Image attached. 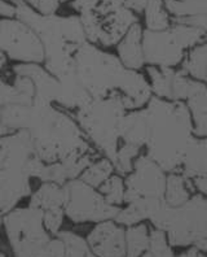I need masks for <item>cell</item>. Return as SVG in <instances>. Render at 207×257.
Masks as SVG:
<instances>
[{
  "label": "cell",
  "instance_id": "obj_20",
  "mask_svg": "<svg viewBox=\"0 0 207 257\" xmlns=\"http://www.w3.org/2000/svg\"><path fill=\"white\" fill-rule=\"evenodd\" d=\"M193 182L186 176L171 174L166 179L164 201L171 207H180L190 199V190ZM194 187V186H193Z\"/></svg>",
  "mask_w": 207,
  "mask_h": 257
},
{
  "label": "cell",
  "instance_id": "obj_23",
  "mask_svg": "<svg viewBox=\"0 0 207 257\" xmlns=\"http://www.w3.org/2000/svg\"><path fill=\"white\" fill-rule=\"evenodd\" d=\"M149 238L150 234L146 226L142 223L128 226L126 230V257H142L149 249Z\"/></svg>",
  "mask_w": 207,
  "mask_h": 257
},
{
  "label": "cell",
  "instance_id": "obj_16",
  "mask_svg": "<svg viewBox=\"0 0 207 257\" xmlns=\"http://www.w3.org/2000/svg\"><path fill=\"white\" fill-rule=\"evenodd\" d=\"M142 28L136 22L126 33L124 37L116 44L118 55L123 65L128 69L136 70L144 64V52H142Z\"/></svg>",
  "mask_w": 207,
  "mask_h": 257
},
{
  "label": "cell",
  "instance_id": "obj_1",
  "mask_svg": "<svg viewBox=\"0 0 207 257\" xmlns=\"http://www.w3.org/2000/svg\"><path fill=\"white\" fill-rule=\"evenodd\" d=\"M0 122L8 133L26 132L44 164L88 154L94 147L68 110L56 104H10L0 107Z\"/></svg>",
  "mask_w": 207,
  "mask_h": 257
},
{
  "label": "cell",
  "instance_id": "obj_21",
  "mask_svg": "<svg viewBox=\"0 0 207 257\" xmlns=\"http://www.w3.org/2000/svg\"><path fill=\"white\" fill-rule=\"evenodd\" d=\"M72 7L78 15L104 17L126 6L124 0H72Z\"/></svg>",
  "mask_w": 207,
  "mask_h": 257
},
{
  "label": "cell",
  "instance_id": "obj_25",
  "mask_svg": "<svg viewBox=\"0 0 207 257\" xmlns=\"http://www.w3.org/2000/svg\"><path fill=\"white\" fill-rule=\"evenodd\" d=\"M65 243V254L62 257H96L87 244L86 238L70 230H61L57 232Z\"/></svg>",
  "mask_w": 207,
  "mask_h": 257
},
{
  "label": "cell",
  "instance_id": "obj_33",
  "mask_svg": "<svg viewBox=\"0 0 207 257\" xmlns=\"http://www.w3.org/2000/svg\"><path fill=\"white\" fill-rule=\"evenodd\" d=\"M40 15H54L61 7V0H24Z\"/></svg>",
  "mask_w": 207,
  "mask_h": 257
},
{
  "label": "cell",
  "instance_id": "obj_3",
  "mask_svg": "<svg viewBox=\"0 0 207 257\" xmlns=\"http://www.w3.org/2000/svg\"><path fill=\"white\" fill-rule=\"evenodd\" d=\"M16 19L30 26L42 41L44 68L56 78L69 73L74 55L88 42L79 15H40L21 0L16 4Z\"/></svg>",
  "mask_w": 207,
  "mask_h": 257
},
{
  "label": "cell",
  "instance_id": "obj_28",
  "mask_svg": "<svg viewBox=\"0 0 207 257\" xmlns=\"http://www.w3.org/2000/svg\"><path fill=\"white\" fill-rule=\"evenodd\" d=\"M98 191L102 194L105 200L112 205L120 207L124 201L126 185L120 176H112L106 182L102 183L98 188Z\"/></svg>",
  "mask_w": 207,
  "mask_h": 257
},
{
  "label": "cell",
  "instance_id": "obj_11",
  "mask_svg": "<svg viewBox=\"0 0 207 257\" xmlns=\"http://www.w3.org/2000/svg\"><path fill=\"white\" fill-rule=\"evenodd\" d=\"M124 201L132 203L138 199H164L166 178L162 168L150 157L138 159L126 181Z\"/></svg>",
  "mask_w": 207,
  "mask_h": 257
},
{
  "label": "cell",
  "instance_id": "obj_18",
  "mask_svg": "<svg viewBox=\"0 0 207 257\" xmlns=\"http://www.w3.org/2000/svg\"><path fill=\"white\" fill-rule=\"evenodd\" d=\"M65 188L54 182H42L28 198V205L38 208L42 212L54 209H64L65 205Z\"/></svg>",
  "mask_w": 207,
  "mask_h": 257
},
{
  "label": "cell",
  "instance_id": "obj_22",
  "mask_svg": "<svg viewBox=\"0 0 207 257\" xmlns=\"http://www.w3.org/2000/svg\"><path fill=\"white\" fill-rule=\"evenodd\" d=\"M144 15L148 30L162 32L171 28L172 17L170 16V12L167 11L164 0H148Z\"/></svg>",
  "mask_w": 207,
  "mask_h": 257
},
{
  "label": "cell",
  "instance_id": "obj_38",
  "mask_svg": "<svg viewBox=\"0 0 207 257\" xmlns=\"http://www.w3.org/2000/svg\"><path fill=\"white\" fill-rule=\"evenodd\" d=\"M6 2H10V3H12V4H14V6H16V4L20 3L21 0H6Z\"/></svg>",
  "mask_w": 207,
  "mask_h": 257
},
{
  "label": "cell",
  "instance_id": "obj_36",
  "mask_svg": "<svg viewBox=\"0 0 207 257\" xmlns=\"http://www.w3.org/2000/svg\"><path fill=\"white\" fill-rule=\"evenodd\" d=\"M179 257H207V256H204V252L200 251V249H197V248H193V249H190V251L180 254Z\"/></svg>",
  "mask_w": 207,
  "mask_h": 257
},
{
  "label": "cell",
  "instance_id": "obj_14",
  "mask_svg": "<svg viewBox=\"0 0 207 257\" xmlns=\"http://www.w3.org/2000/svg\"><path fill=\"white\" fill-rule=\"evenodd\" d=\"M12 74L32 79L35 90L32 103L57 104L61 91L60 81L50 74L43 64H16L12 66Z\"/></svg>",
  "mask_w": 207,
  "mask_h": 257
},
{
  "label": "cell",
  "instance_id": "obj_26",
  "mask_svg": "<svg viewBox=\"0 0 207 257\" xmlns=\"http://www.w3.org/2000/svg\"><path fill=\"white\" fill-rule=\"evenodd\" d=\"M149 74L152 78V87L160 96L172 99V82L175 73L170 68H157V66H150L149 68Z\"/></svg>",
  "mask_w": 207,
  "mask_h": 257
},
{
  "label": "cell",
  "instance_id": "obj_30",
  "mask_svg": "<svg viewBox=\"0 0 207 257\" xmlns=\"http://www.w3.org/2000/svg\"><path fill=\"white\" fill-rule=\"evenodd\" d=\"M25 95L17 90L13 83H10L3 77V73H0V107H6L10 104H32Z\"/></svg>",
  "mask_w": 207,
  "mask_h": 257
},
{
  "label": "cell",
  "instance_id": "obj_29",
  "mask_svg": "<svg viewBox=\"0 0 207 257\" xmlns=\"http://www.w3.org/2000/svg\"><path fill=\"white\" fill-rule=\"evenodd\" d=\"M140 146L131 145V143H123L120 146L118 152H116V160H114V166L120 174H130L134 169V164L132 160L140 152Z\"/></svg>",
  "mask_w": 207,
  "mask_h": 257
},
{
  "label": "cell",
  "instance_id": "obj_27",
  "mask_svg": "<svg viewBox=\"0 0 207 257\" xmlns=\"http://www.w3.org/2000/svg\"><path fill=\"white\" fill-rule=\"evenodd\" d=\"M186 70L196 78H207V42L193 47L186 61Z\"/></svg>",
  "mask_w": 207,
  "mask_h": 257
},
{
  "label": "cell",
  "instance_id": "obj_40",
  "mask_svg": "<svg viewBox=\"0 0 207 257\" xmlns=\"http://www.w3.org/2000/svg\"><path fill=\"white\" fill-rule=\"evenodd\" d=\"M72 0H61V4H64V3H72Z\"/></svg>",
  "mask_w": 207,
  "mask_h": 257
},
{
  "label": "cell",
  "instance_id": "obj_7",
  "mask_svg": "<svg viewBox=\"0 0 207 257\" xmlns=\"http://www.w3.org/2000/svg\"><path fill=\"white\" fill-rule=\"evenodd\" d=\"M126 114L127 109L123 101L120 97L110 96L92 99L72 116L92 145L114 164Z\"/></svg>",
  "mask_w": 207,
  "mask_h": 257
},
{
  "label": "cell",
  "instance_id": "obj_10",
  "mask_svg": "<svg viewBox=\"0 0 207 257\" xmlns=\"http://www.w3.org/2000/svg\"><path fill=\"white\" fill-rule=\"evenodd\" d=\"M0 51L17 64H43L42 41L25 22L16 17L0 19Z\"/></svg>",
  "mask_w": 207,
  "mask_h": 257
},
{
  "label": "cell",
  "instance_id": "obj_41",
  "mask_svg": "<svg viewBox=\"0 0 207 257\" xmlns=\"http://www.w3.org/2000/svg\"><path fill=\"white\" fill-rule=\"evenodd\" d=\"M142 257H152L150 253H144Z\"/></svg>",
  "mask_w": 207,
  "mask_h": 257
},
{
  "label": "cell",
  "instance_id": "obj_8",
  "mask_svg": "<svg viewBox=\"0 0 207 257\" xmlns=\"http://www.w3.org/2000/svg\"><path fill=\"white\" fill-rule=\"evenodd\" d=\"M150 221L158 230L168 234L171 245L196 244L207 239V200L194 196L180 207L164 201Z\"/></svg>",
  "mask_w": 207,
  "mask_h": 257
},
{
  "label": "cell",
  "instance_id": "obj_4",
  "mask_svg": "<svg viewBox=\"0 0 207 257\" xmlns=\"http://www.w3.org/2000/svg\"><path fill=\"white\" fill-rule=\"evenodd\" d=\"M43 166L26 132L10 133L0 141V230L4 216L30 198L32 179H38Z\"/></svg>",
  "mask_w": 207,
  "mask_h": 257
},
{
  "label": "cell",
  "instance_id": "obj_12",
  "mask_svg": "<svg viewBox=\"0 0 207 257\" xmlns=\"http://www.w3.org/2000/svg\"><path fill=\"white\" fill-rule=\"evenodd\" d=\"M184 46L172 26L162 32L146 30L142 34V52L145 61L160 68H171L184 57Z\"/></svg>",
  "mask_w": 207,
  "mask_h": 257
},
{
  "label": "cell",
  "instance_id": "obj_35",
  "mask_svg": "<svg viewBox=\"0 0 207 257\" xmlns=\"http://www.w3.org/2000/svg\"><path fill=\"white\" fill-rule=\"evenodd\" d=\"M0 17L2 19L16 17V6L6 0H0Z\"/></svg>",
  "mask_w": 207,
  "mask_h": 257
},
{
  "label": "cell",
  "instance_id": "obj_31",
  "mask_svg": "<svg viewBox=\"0 0 207 257\" xmlns=\"http://www.w3.org/2000/svg\"><path fill=\"white\" fill-rule=\"evenodd\" d=\"M149 253L152 257H174L172 248L170 244L168 238L162 230H153L149 238Z\"/></svg>",
  "mask_w": 207,
  "mask_h": 257
},
{
  "label": "cell",
  "instance_id": "obj_34",
  "mask_svg": "<svg viewBox=\"0 0 207 257\" xmlns=\"http://www.w3.org/2000/svg\"><path fill=\"white\" fill-rule=\"evenodd\" d=\"M126 8H128L131 12H134L138 16L140 13L145 12V8L148 6V0H124Z\"/></svg>",
  "mask_w": 207,
  "mask_h": 257
},
{
  "label": "cell",
  "instance_id": "obj_17",
  "mask_svg": "<svg viewBox=\"0 0 207 257\" xmlns=\"http://www.w3.org/2000/svg\"><path fill=\"white\" fill-rule=\"evenodd\" d=\"M150 137V125L148 118L146 109L127 113L123 119L122 141L142 147L146 145Z\"/></svg>",
  "mask_w": 207,
  "mask_h": 257
},
{
  "label": "cell",
  "instance_id": "obj_5",
  "mask_svg": "<svg viewBox=\"0 0 207 257\" xmlns=\"http://www.w3.org/2000/svg\"><path fill=\"white\" fill-rule=\"evenodd\" d=\"M150 137V159L162 169L176 170L193 143V121L188 108L182 103H168L152 97L146 109Z\"/></svg>",
  "mask_w": 207,
  "mask_h": 257
},
{
  "label": "cell",
  "instance_id": "obj_37",
  "mask_svg": "<svg viewBox=\"0 0 207 257\" xmlns=\"http://www.w3.org/2000/svg\"><path fill=\"white\" fill-rule=\"evenodd\" d=\"M8 134H10V133L6 132V127H4V126L2 125V122H0V141H2V139H3L4 137H6V135H8Z\"/></svg>",
  "mask_w": 207,
  "mask_h": 257
},
{
  "label": "cell",
  "instance_id": "obj_6",
  "mask_svg": "<svg viewBox=\"0 0 207 257\" xmlns=\"http://www.w3.org/2000/svg\"><path fill=\"white\" fill-rule=\"evenodd\" d=\"M3 230L12 257H62L65 243L44 226L43 212L32 205L17 207L4 216Z\"/></svg>",
  "mask_w": 207,
  "mask_h": 257
},
{
  "label": "cell",
  "instance_id": "obj_24",
  "mask_svg": "<svg viewBox=\"0 0 207 257\" xmlns=\"http://www.w3.org/2000/svg\"><path fill=\"white\" fill-rule=\"evenodd\" d=\"M114 170H116V166H114L113 161L109 160L108 157L102 156L88 166L79 178L87 185L98 190L102 183L106 182L108 179L113 176Z\"/></svg>",
  "mask_w": 207,
  "mask_h": 257
},
{
  "label": "cell",
  "instance_id": "obj_19",
  "mask_svg": "<svg viewBox=\"0 0 207 257\" xmlns=\"http://www.w3.org/2000/svg\"><path fill=\"white\" fill-rule=\"evenodd\" d=\"M188 99L192 116L194 118L196 132L207 138V87L202 83L192 81Z\"/></svg>",
  "mask_w": 207,
  "mask_h": 257
},
{
  "label": "cell",
  "instance_id": "obj_39",
  "mask_svg": "<svg viewBox=\"0 0 207 257\" xmlns=\"http://www.w3.org/2000/svg\"><path fill=\"white\" fill-rule=\"evenodd\" d=\"M0 257H8V254H6L3 249H0Z\"/></svg>",
  "mask_w": 207,
  "mask_h": 257
},
{
  "label": "cell",
  "instance_id": "obj_32",
  "mask_svg": "<svg viewBox=\"0 0 207 257\" xmlns=\"http://www.w3.org/2000/svg\"><path fill=\"white\" fill-rule=\"evenodd\" d=\"M44 218V226L46 229L52 234V235H57V232H60L62 230L64 221H65V210L64 209H54L43 212Z\"/></svg>",
  "mask_w": 207,
  "mask_h": 257
},
{
  "label": "cell",
  "instance_id": "obj_13",
  "mask_svg": "<svg viewBox=\"0 0 207 257\" xmlns=\"http://www.w3.org/2000/svg\"><path fill=\"white\" fill-rule=\"evenodd\" d=\"M87 244L96 257H126V230L114 220L96 223L88 234Z\"/></svg>",
  "mask_w": 207,
  "mask_h": 257
},
{
  "label": "cell",
  "instance_id": "obj_9",
  "mask_svg": "<svg viewBox=\"0 0 207 257\" xmlns=\"http://www.w3.org/2000/svg\"><path fill=\"white\" fill-rule=\"evenodd\" d=\"M65 188V217L76 225L100 223L116 220L120 207L108 203L98 188L83 182L80 178L72 179L64 185Z\"/></svg>",
  "mask_w": 207,
  "mask_h": 257
},
{
  "label": "cell",
  "instance_id": "obj_15",
  "mask_svg": "<svg viewBox=\"0 0 207 257\" xmlns=\"http://www.w3.org/2000/svg\"><path fill=\"white\" fill-rule=\"evenodd\" d=\"M100 157H102L100 151L98 148H94L83 156L72 157V159L60 161V163L44 164L43 169L38 177V181H40V182H54L64 186L72 179L79 178L88 166Z\"/></svg>",
  "mask_w": 207,
  "mask_h": 257
},
{
  "label": "cell",
  "instance_id": "obj_2",
  "mask_svg": "<svg viewBox=\"0 0 207 257\" xmlns=\"http://www.w3.org/2000/svg\"><path fill=\"white\" fill-rule=\"evenodd\" d=\"M70 73L92 99L116 96L127 110L142 107L150 99L152 87L142 74L90 42L76 51Z\"/></svg>",
  "mask_w": 207,
  "mask_h": 257
}]
</instances>
